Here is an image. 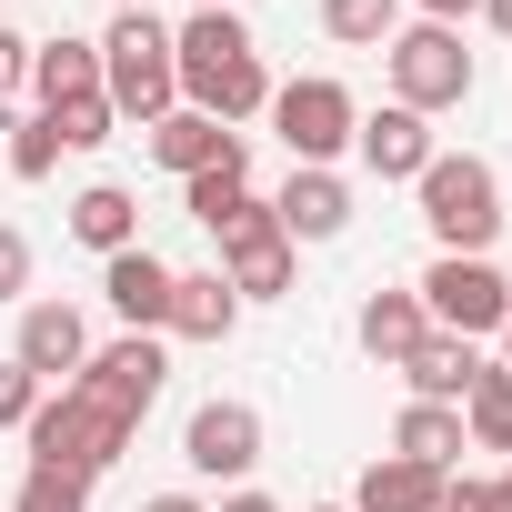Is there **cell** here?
<instances>
[{"instance_id":"obj_1","label":"cell","mask_w":512,"mask_h":512,"mask_svg":"<svg viewBox=\"0 0 512 512\" xmlns=\"http://www.w3.org/2000/svg\"><path fill=\"white\" fill-rule=\"evenodd\" d=\"M161 382H171V352H161V332H121V342H101L61 392H41V412L21 422V442H31V462H61V472H111L121 452H131V432H141V412L161 402Z\"/></svg>"},{"instance_id":"obj_2","label":"cell","mask_w":512,"mask_h":512,"mask_svg":"<svg viewBox=\"0 0 512 512\" xmlns=\"http://www.w3.org/2000/svg\"><path fill=\"white\" fill-rule=\"evenodd\" d=\"M171 71H181V111H211L221 131H241L251 111H272V71L241 11H191L171 31Z\"/></svg>"},{"instance_id":"obj_3","label":"cell","mask_w":512,"mask_h":512,"mask_svg":"<svg viewBox=\"0 0 512 512\" xmlns=\"http://www.w3.org/2000/svg\"><path fill=\"white\" fill-rule=\"evenodd\" d=\"M101 101L121 111V121H161V111H181V71H171V31L151 21V11H111V31H101Z\"/></svg>"},{"instance_id":"obj_4","label":"cell","mask_w":512,"mask_h":512,"mask_svg":"<svg viewBox=\"0 0 512 512\" xmlns=\"http://www.w3.org/2000/svg\"><path fill=\"white\" fill-rule=\"evenodd\" d=\"M412 191H422V221H432L442 251H482V262H492V241H502V181H492L482 151H432Z\"/></svg>"},{"instance_id":"obj_5","label":"cell","mask_w":512,"mask_h":512,"mask_svg":"<svg viewBox=\"0 0 512 512\" xmlns=\"http://www.w3.org/2000/svg\"><path fill=\"white\" fill-rule=\"evenodd\" d=\"M382 71H392V101L422 111V121L472 101V51H462V31H442V21H402V31L382 41Z\"/></svg>"},{"instance_id":"obj_6","label":"cell","mask_w":512,"mask_h":512,"mask_svg":"<svg viewBox=\"0 0 512 512\" xmlns=\"http://www.w3.org/2000/svg\"><path fill=\"white\" fill-rule=\"evenodd\" d=\"M352 121H362V101H352L332 71H312V81H282V91H272V131H282L292 171H332V161L352 151Z\"/></svg>"},{"instance_id":"obj_7","label":"cell","mask_w":512,"mask_h":512,"mask_svg":"<svg viewBox=\"0 0 512 512\" xmlns=\"http://www.w3.org/2000/svg\"><path fill=\"white\" fill-rule=\"evenodd\" d=\"M412 292H422L432 332H462V342L502 332V312H512V282H502V272L482 262V251H432V272H422Z\"/></svg>"},{"instance_id":"obj_8","label":"cell","mask_w":512,"mask_h":512,"mask_svg":"<svg viewBox=\"0 0 512 512\" xmlns=\"http://www.w3.org/2000/svg\"><path fill=\"white\" fill-rule=\"evenodd\" d=\"M181 462L201 482H241L251 462H262V412H251V402H201L181 422Z\"/></svg>"},{"instance_id":"obj_9","label":"cell","mask_w":512,"mask_h":512,"mask_svg":"<svg viewBox=\"0 0 512 512\" xmlns=\"http://www.w3.org/2000/svg\"><path fill=\"white\" fill-rule=\"evenodd\" d=\"M11 362L41 382V392H61L81 362H91V322L71 312V302H21V332H11Z\"/></svg>"},{"instance_id":"obj_10","label":"cell","mask_w":512,"mask_h":512,"mask_svg":"<svg viewBox=\"0 0 512 512\" xmlns=\"http://www.w3.org/2000/svg\"><path fill=\"white\" fill-rule=\"evenodd\" d=\"M141 141H151V161H161L171 181H201V171H221V161H251V141H241V131H221L211 111H161Z\"/></svg>"},{"instance_id":"obj_11","label":"cell","mask_w":512,"mask_h":512,"mask_svg":"<svg viewBox=\"0 0 512 512\" xmlns=\"http://www.w3.org/2000/svg\"><path fill=\"white\" fill-rule=\"evenodd\" d=\"M352 151H362V171H372V181H422V161H432L442 141H432V121H422V111L382 101V111H362V121H352Z\"/></svg>"},{"instance_id":"obj_12","label":"cell","mask_w":512,"mask_h":512,"mask_svg":"<svg viewBox=\"0 0 512 512\" xmlns=\"http://www.w3.org/2000/svg\"><path fill=\"white\" fill-rule=\"evenodd\" d=\"M221 282H231L241 302H282V292L302 282V251L282 241V221H251V231L221 241Z\"/></svg>"},{"instance_id":"obj_13","label":"cell","mask_w":512,"mask_h":512,"mask_svg":"<svg viewBox=\"0 0 512 512\" xmlns=\"http://www.w3.org/2000/svg\"><path fill=\"white\" fill-rule=\"evenodd\" d=\"M101 302L121 312V332H161V312H171V262H161L151 241L111 251V262H101Z\"/></svg>"},{"instance_id":"obj_14","label":"cell","mask_w":512,"mask_h":512,"mask_svg":"<svg viewBox=\"0 0 512 512\" xmlns=\"http://www.w3.org/2000/svg\"><path fill=\"white\" fill-rule=\"evenodd\" d=\"M272 221H282L292 251H302V241H342V231H352V181H342V171H292L282 201H272Z\"/></svg>"},{"instance_id":"obj_15","label":"cell","mask_w":512,"mask_h":512,"mask_svg":"<svg viewBox=\"0 0 512 512\" xmlns=\"http://www.w3.org/2000/svg\"><path fill=\"white\" fill-rule=\"evenodd\" d=\"M402 382H412V402H452V412H462V392L482 382V342H462V332H422V342L402 352Z\"/></svg>"},{"instance_id":"obj_16","label":"cell","mask_w":512,"mask_h":512,"mask_svg":"<svg viewBox=\"0 0 512 512\" xmlns=\"http://www.w3.org/2000/svg\"><path fill=\"white\" fill-rule=\"evenodd\" d=\"M231 322H241V292L221 272H171V312H161L171 342H231Z\"/></svg>"},{"instance_id":"obj_17","label":"cell","mask_w":512,"mask_h":512,"mask_svg":"<svg viewBox=\"0 0 512 512\" xmlns=\"http://www.w3.org/2000/svg\"><path fill=\"white\" fill-rule=\"evenodd\" d=\"M41 111H61V101H81V91H101V41H81V31H61V41H31V81H21Z\"/></svg>"},{"instance_id":"obj_18","label":"cell","mask_w":512,"mask_h":512,"mask_svg":"<svg viewBox=\"0 0 512 512\" xmlns=\"http://www.w3.org/2000/svg\"><path fill=\"white\" fill-rule=\"evenodd\" d=\"M442 482L452 472H432V462H402V452H382L362 482H352V512H432L442 502Z\"/></svg>"},{"instance_id":"obj_19","label":"cell","mask_w":512,"mask_h":512,"mask_svg":"<svg viewBox=\"0 0 512 512\" xmlns=\"http://www.w3.org/2000/svg\"><path fill=\"white\" fill-rule=\"evenodd\" d=\"M71 241L101 251V262H111V251H131V241H141V201H131L121 181H91V191L71 201Z\"/></svg>"},{"instance_id":"obj_20","label":"cell","mask_w":512,"mask_h":512,"mask_svg":"<svg viewBox=\"0 0 512 512\" xmlns=\"http://www.w3.org/2000/svg\"><path fill=\"white\" fill-rule=\"evenodd\" d=\"M352 332H362V352H372L382 372H402V352H412V342L432 332V312H422V292H372Z\"/></svg>"},{"instance_id":"obj_21","label":"cell","mask_w":512,"mask_h":512,"mask_svg":"<svg viewBox=\"0 0 512 512\" xmlns=\"http://www.w3.org/2000/svg\"><path fill=\"white\" fill-rule=\"evenodd\" d=\"M392 452H402V462H432V472H452L472 442H462V412H452V402H402V422H392Z\"/></svg>"},{"instance_id":"obj_22","label":"cell","mask_w":512,"mask_h":512,"mask_svg":"<svg viewBox=\"0 0 512 512\" xmlns=\"http://www.w3.org/2000/svg\"><path fill=\"white\" fill-rule=\"evenodd\" d=\"M462 442L472 452H512V372L482 362V382L462 392Z\"/></svg>"},{"instance_id":"obj_23","label":"cell","mask_w":512,"mask_h":512,"mask_svg":"<svg viewBox=\"0 0 512 512\" xmlns=\"http://www.w3.org/2000/svg\"><path fill=\"white\" fill-rule=\"evenodd\" d=\"M322 31H332L342 51H382V41L402 31V0H322Z\"/></svg>"},{"instance_id":"obj_24","label":"cell","mask_w":512,"mask_h":512,"mask_svg":"<svg viewBox=\"0 0 512 512\" xmlns=\"http://www.w3.org/2000/svg\"><path fill=\"white\" fill-rule=\"evenodd\" d=\"M11 512H91V472H61V462H31Z\"/></svg>"},{"instance_id":"obj_25","label":"cell","mask_w":512,"mask_h":512,"mask_svg":"<svg viewBox=\"0 0 512 512\" xmlns=\"http://www.w3.org/2000/svg\"><path fill=\"white\" fill-rule=\"evenodd\" d=\"M51 131H61V151H101L111 131H121V111L101 101V91H81V101H61V111H41Z\"/></svg>"},{"instance_id":"obj_26","label":"cell","mask_w":512,"mask_h":512,"mask_svg":"<svg viewBox=\"0 0 512 512\" xmlns=\"http://www.w3.org/2000/svg\"><path fill=\"white\" fill-rule=\"evenodd\" d=\"M61 171V131L31 111V121H11V181H51Z\"/></svg>"},{"instance_id":"obj_27","label":"cell","mask_w":512,"mask_h":512,"mask_svg":"<svg viewBox=\"0 0 512 512\" xmlns=\"http://www.w3.org/2000/svg\"><path fill=\"white\" fill-rule=\"evenodd\" d=\"M0 302H31V231L0 221Z\"/></svg>"},{"instance_id":"obj_28","label":"cell","mask_w":512,"mask_h":512,"mask_svg":"<svg viewBox=\"0 0 512 512\" xmlns=\"http://www.w3.org/2000/svg\"><path fill=\"white\" fill-rule=\"evenodd\" d=\"M31 412H41V382H31V372H21L11 352H0V432H21Z\"/></svg>"},{"instance_id":"obj_29","label":"cell","mask_w":512,"mask_h":512,"mask_svg":"<svg viewBox=\"0 0 512 512\" xmlns=\"http://www.w3.org/2000/svg\"><path fill=\"white\" fill-rule=\"evenodd\" d=\"M21 81H31V41H21V31H11V21H0V101H11V91H21Z\"/></svg>"},{"instance_id":"obj_30","label":"cell","mask_w":512,"mask_h":512,"mask_svg":"<svg viewBox=\"0 0 512 512\" xmlns=\"http://www.w3.org/2000/svg\"><path fill=\"white\" fill-rule=\"evenodd\" d=\"M432 512H502V502H492V482H462V472H452V482H442V502H432Z\"/></svg>"},{"instance_id":"obj_31","label":"cell","mask_w":512,"mask_h":512,"mask_svg":"<svg viewBox=\"0 0 512 512\" xmlns=\"http://www.w3.org/2000/svg\"><path fill=\"white\" fill-rule=\"evenodd\" d=\"M472 11H482V0H422V21H442V31H462Z\"/></svg>"},{"instance_id":"obj_32","label":"cell","mask_w":512,"mask_h":512,"mask_svg":"<svg viewBox=\"0 0 512 512\" xmlns=\"http://www.w3.org/2000/svg\"><path fill=\"white\" fill-rule=\"evenodd\" d=\"M211 512H282V502H272V492H251V482H241V492H221Z\"/></svg>"},{"instance_id":"obj_33","label":"cell","mask_w":512,"mask_h":512,"mask_svg":"<svg viewBox=\"0 0 512 512\" xmlns=\"http://www.w3.org/2000/svg\"><path fill=\"white\" fill-rule=\"evenodd\" d=\"M141 512H211V502H201V492H151Z\"/></svg>"},{"instance_id":"obj_34","label":"cell","mask_w":512,"mask_h":512,"mask_svg":"<svg viewBox=\"0 0 512 512\" xmlns=\"http://www.w3.org/2000/svg\"><path fill=\"white\" fill-rule=\"evenodd\" d=\"M482 21H492V31H502V41H512V0H482Z\"/></svg>"},{"instance_id":"obj_35","label":"cell","mask_w":512,"mask_h":512,"mask_svg":"<svg viewBox=\"0 0 512 512\" xmlns=\"http://www.w3.org/2000/svg\"><path fill=\"white\" fill-rule=\"evenodd\" d=\"M492 502H502V512H512V462H502V482H492Z\"/></svg>"},{"instance_id":"obj_36","label":"cell","mask_w":512,"mask_h":512,"mask_svg":"<svg viewBox=\"0 0 512 512\" xmlns=\"http://www.w3.org/2000/svg\"><path fill=\"white\" fill-rule=\"evenodd\" d=\"M502 372H512V312H502Z\"/></svg>"},{"instance_id":"obj_37","label":"cell","mask_w":512,"mask_h":512,"mask_svg":"<svg viewBox=\"0 0 512 512\" xmlns=\"http://www.w3.org/2000/svg\"><path fill=\"white\" fill-rule=\"evenodd\" d=\"M111 11H151V0H111Z\"/></svg>"},{"instance_id":"obj_38","label":"cell","mask_w":512,"mask_h":512,"mask_svg":"<svg viewBox=\"0 0 512 512\" xmlns=\"http://www.w3.org/2000/svg\"><path fill=\"white\" fill-rule=\"evenodd\" d=\"M191 11H231V0H191Z\"/></svg>"},{"instance_id":"obj_39","label":"cell","mask_w":512,"mask_h":512,"mask_svg":"<svg viewBox=\"0 0 512 512\" xmlns=\"http://www.w3.org/2000/svg\"><path fill=\"white\" fill-rule=\"evenodd\" d=\"M312 512H352V502H312Z\"/></svg>"}]
</instances>
